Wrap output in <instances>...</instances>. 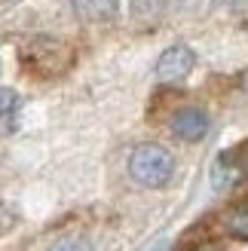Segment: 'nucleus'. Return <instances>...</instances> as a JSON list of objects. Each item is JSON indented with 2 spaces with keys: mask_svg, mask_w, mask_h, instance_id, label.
I'll use <instances>...</instances> for the list:
<instances>
[{
  "mask_svg": "<svg viewBox=\"0 0 248 251\" xmlns=\"http://www.w3.org/2000/svg\"><path fill=\"white\" fill-rule=\"evenodd\" d=\"M129 175L141 187H166L175 175V156L159 144H138L129 153Z\"/></svg>",
  "mask_w": 248,
  "mask_h": 251,
  "instance_id": "nucleus-1",
  "label": "nucleus"
},
{
  "mask_svg": "<svg viewBox=\"0 0 248 251\" xmlns=\"http://www.w3.org/2000/svg\"><path fill=\"white\" fill-rule=\"evenodd\" d=\"M196 65V55L190 46H169L163 55L156 58V80L159 83H181Z\"/></svg>",
  "mask_w": 248,
  "mask_h": 251,
  "instance_id": "nucleus-2",
  "label": "nucleus"
},
{
  "mask_svg": "<svg viewBox=\"0 0 248 251\" xmlns=\"http://www.w3.org/2000/svg\"><path fill=\"white\" fill-rule=\"evenodd\" d=\"M169 129L175 138H181V141H202L205 132H208V114L199 107H181L172 114L169 120Z\"/></svg>",
  "mask_w": 248,
  "mask_h": 251,
  "instance_id": "nucleus-3",
  "label": "nucleus"
},
{
  "mask_svg": "<svg viewBox=\"0 0 248 251\" xmlns=\"http://www.w3.org/2000/svg\"><path fill=\"white\" fill-rule=\"evenodd\" d=\"M74 9H77L83 19L107 22V19L117 16V0H74Z\"/></svg>",
  "mask_w": 248,
  "mask_h": 251,
  "instance_id": "nucleus-4",
  "label": "nucleus"
},
{
  "mask_svg": "<svg viewBox=\"0 0 248 251\" xmlns=\"http://www.w3.org/2000/svg\"><path fill=\"white\" fill-rule=\"evenodd\" d=\"M224 230H227V236H233V239H242V242H248V202H242V205H233L227 215H224Z\"/></svg>",
  "mask_w": 248,
  "mask_h": 251,
  "instance_id": "nucleus-5",
  "label": "nucleus"
},
{
  "mask_svg": "<svg viewBox=\"0 0 248 251\" xmlns=\"http://www.w3.org/2000/svg\"><path fill=\"white\" fill-rule=\"evenodd\" d=\"M16 110H19V95L0 86V123H9L16 117Z\"/></svg>",
  "mask_w": 248,
  "mask_h": 251,
  "instance_id": "nucleus-6",
  "label": "nucleus"
},
{
  "mask_svg": "<svg viewBox=\"0 0 248 251\" xmlns=\"http://www.w3.org/2000/svg\"><path fill=\"white\" fill-rule=\"evenodd\" d=\"M166 9V0H132V12L141 19H150V16H159Z\"/></svg>",
  "mask_w": 248,
  "mask_h": 251,
  "instance_id": "nucleus-7",
  "label": "nucleus"
},
{
  "mask_svg": "<svg viewBox=\"0 0 248 251\" xmlns=\"http://www.w3.org/2000/svg\"><path fill=\"white\" fill-rule=\"evenodd\" d=\"M46 251H92V248L86 239H80V236H65V239H55Z\"/></svg>",
  "mask_w": 248,
  "mask_h": 251,
  "instance_id": "nucleus-8",
  "label": "nucleus"
},
{
  "mask_svg": "<svg viewBox=\"0 0 248 251\" xmlns=\"http://www.w3.org/2000/svg\"><path fill=\"white\" fill-rule=\"evenodd\" d=\"M190 251H227V248L218 245V242H199V245H193Z\"/></svg>",
  "mask_w": 248,
  "mask_h": 251,
  "instance_id": "nucleus-9",
  "label": "nucleus"
}]
</instances>
